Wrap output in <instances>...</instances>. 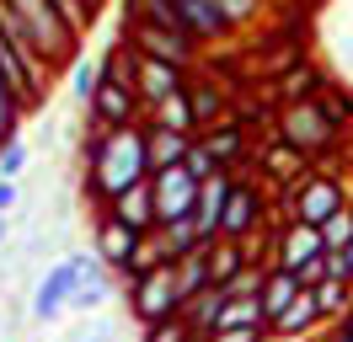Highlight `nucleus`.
<instances>
[{"label":"nucleus","instance_id":"f257e3e1","mask_svg":"<svg viewBox=\"0 0 353 342\" xmlns=\"http://www.w3.org/2000/svg\"><path fill=\"white\" fill-rule=\"evenodd\" d=\"M150 177V150H145V128L123 123V128H102L91 139V192L102 198H118L123 188L145 182Z\"/></svg>","mask_w":353,"mask_h":342},{"label":"nucleus","instance_id":"f03ea898","mask_svg":"<svg viewBox=\"0 0 353 342\" xmlns=\"http://www.w3.org/2000/svg\"><path fill=\"white\" fill-rule=\"evenodd\" d=\"M11 11H17V21H22L27 32H32V43H38V54H43V64L54 70V64H65L70 54H75V27H70L48 0H6Z\"/></svg>","mask_w":353,"mask_h":342},{"label":"nucleus","instance_id":"7ed1b4c3","mask_svg":"<svg viewBox=\"0 0 353 342\" xmlns=\"http://www.w3.org/2000/svg\"><path fill=\"white\" fill-rule=\"evenodd\" d=\"M337 139V123L327 118V107L321 102H289L284 112H279V145H289L294 155H321V150Z\"/></svg>","mask_w":353,"mask_h":342},{"label":"nucleus","instance_id":"20e7f679","mask_svg":"<svg viewBox=\"0 0 353 342\" xmlns=\"http://www.w3.org/2000/svg\"><path fill=\"white\" fill-rule=\"evenodd\" d=\"M91 123L97 128H123L134 123V81H129V59L123 54H108L102 59V86L91 97Z\"/></svg>","mask_w":353,"mask_h":342},{"label":"nucleus","instance_id":"39448f33","mask_svg":"<svg viewBox=\"0 0 353 342\" xmlns=\"http://www.w3.org/2000/svg\"><path fill=\"white\" fill-rule=\"evenodd\" d=\"M129 310L139 326H155V321H166L182 310V294H176V268L172 262H161L150 273L129 278Z\"/></svg>","mask_w":353,"mask_h":342},{"label":"nucleus","instance_id":"423d86ee","mask_svg":"<svg viewBox=\"0 0 353 342\" xmlns=\"http://www.w3.org/2000/svg\"><path fill=\"white\" fill-rule=\"evenodd\" d=\"M129 48H134V54H145V59L176 64V70H188V64L199 59V43L188 38V32H166V27L139 21V17H129Z\"/></svg>","mask_w":353,"mask_h":342},{"label":"nucleus","instance_id":"0eeeda50","mask_svg":"<svg viewBox=\"0 0 353 342\" xmlns=\"http://www.w3.org/2000/svg\"><path fill=\"white\" fill-rule=\"evenodd\" d=\"M150 192H155V225H176V219H193L199 209V182L182 166L150 171Z\"/></svg>","mask_w":353,"mask_h":342},{"label":"nucleus","instance_id":"6e6552de","mask_svg":"<svg viewBox=\"0 0 353 342\" xmlns=\"http://www.w3.org/2000/svg\"><path fill=\"white\" fill-rule=\"evenodd\" d=\"M348 203V192L337 177H321V171H305L300 182H294V219H305V225H321L332 214Z\"/></svg>","mask_w":353,"mask_h":342},{"label":"nucleus","instance_id":"1a4fd4ad","mask_svg":"<svg viewBox=\"0 0 353 342\" xmlns=\"http://www.w3.org/2000/svg\"><path fill=\"white\" fill-rule=\"evenodd\" d=\"M129 81H134V97L145 107H155L161 97H172V91H182V70L176 64H161V59H145V54H134L129 48Z\"/></svg>","mask_w":353,"mask_h":342},{"label":"nucleus","instance_id":"9d476101","mask_svg":"<svg viewBox=\"0 0 353 342\" xmlns=\"http://www.w3.org/2000/svg\"><path fill=\"white\" fill-rule=\"evenodd\" d=\"M75 283H81V268L75 262H54L43 278H38V289H32V316L38 321H59L65 316V299L75 294Z\"/></svg>","mask_w":353,"mask_h":342},{"label":"nucleus","instance_id":"9b49d317","mask_svg":"<svg viewBox=\"0 0 353 342\" xmlns=\"http://www.w3.org/2000/svg\"><path fill=\"white\" fill-rule=\"evenodd\" d=\"M316 256H327L321 230H316V225H305V219H289L284 235H279V256H273V268L300 273V268H305V262H316Z\"/></svg>","mask_w":353,"mask_h":342},{"label":"nucleus","instance_id":"f8f14e48","mask_svg":"<svg viewBox=\"0 0 353 342\" xmlns=\"http://www.w3.org/2000/svg\"><path fill=\"white\" fill-rule=\"evenodd\" d=\"M139 241H145V235H134L129 225H118V219H102V225H97V235H91V252L102 256V262H108V268H118V273H129L134 268V252H139Z\"/></svg>","mask_w":353,"mask_h":342},{"label":"nucleus","instance_id":"ddd939ff","mask_svg":"<svg viewBox=\"0 0 353 342\" xmlns=\"http://www.w3.org/2000/svg\"><path fill=\"white\" fill-rule=\"evenodd\" d=\"M0 81L17 91V102H38V91H43V70L17 54V43L6 38V27H0Z\"/></svg>","mask_w":353,"mask_h":342},{"label":"nucleus","instance_id":"4468645a","mask_svg":"<svg viewBox=\"0 0 353 342\" xmlns=\"http://www.w3.org/2000/svg\"><path fill=\"white\" fill-rule=\"evenodd\" d=\"M257 219H263V198L236 182L230 198H225V214H220V241H246V235L257 230Z\"/></svg>","mask_w":353,"mask_h":342},{"label":"nucleus","instance_id":"2eb2a0df","mask_svg":"<svg viewBox=\"0 0 353 342\" xmlns=\"http://www.w3.org/2000/svg\"><path fill=\"white\" fill-rule=\"evenodd\" d=\"M112 219L118 225H129L134 235H150L155 230V192H150V177L145 182H134V188H123L118 198H112Z\"/></svg>","mask_w":353,"mask_h":342},{"label":"nucleus","instance_id":"dca6fc26","mask_svg":"<svg viewBox=\"0 0 353 342\" xmlns=\"http://www.w3.org/2000/svg\"><path fill=\"white\" fill-rule=\"evenodd\" d=\"M230 171H220V177H209V182H199V209H193V225H199L203 241H220V214H225V198H230Z\"/></svg>","mask_w":353,"mask_h":342},{"label":"nucleus","instance_id":"f3484780","mask_svg":"<svg viewBox=\"0 0 353 342\" xmlns=\"http://www.w3.org/2000/svg\"><path fill=\"white\" fill-rule=\"evenodd\" d=\"M176 11H182V27H188L199 43H214V38H225V32H230L220 0H176Z\"/></svg>","mask_w":353,"mask_h":342},{"label":"nucleus","instance_id":"a211bd4d","mask_svg":"<svg viewBox=\"0 0 353 342\" xmlns=\"http://www.w3.org/2000/svg\"><path fill=\"white\" fill-rule=\"evenodd\" d=\"M150 112V128H172V134H188V139H199V118H193V102H188V86L172 91V97H161Z\"/></svg>","mask_w":353,"mask_h":342},{"label":"nucleus","instance_id":"6ab92c4d","mask_svg":"<svg viewBox=\"0 0 353 342\" xmlns=\"http://www.w3.org/2000/svg\"><path fill=\"white\" fill-rule=\"evenodd\" d=\"M220 310H225V294H220V289H203L199 299H182L176 316L188 321V332H193L199 342H209V337H214V326H220Z\"/></svg>","mask_w":353,"mask_h":342},{"label":"nucleus","instance_id":"aec40b11","mask_svg":"<svg viewBox=\"0 0 353 342\" xmlns=\"http://www.w3.org/2000/svg\"><path fill=\"white\" fill-rule=\"evenodd\" d=\"M294 294H300V278L294 273H284V268H268V278H263V289H257V305H263V316H268V326L284 316L289 305H294Z\"/></svg>","mask_w":353,"mask_h":342},{"label":"nucleus","instance_id":"412c9836","mask_svg":"<svg viewBox=\"0 0 353 342\" xmlns=\"http://www.w3.org/2000/svg\"><path fill=\"white\" fill-rule=\"evenodd\" d=\"M176 294L182 299H199L203 289H214V278H209V241L203 246H193L188 256H176Z\"/></svg>","mask_w":353,"mask_h":342},{"label":"nucleus","instance_id":"4be33fe9","mask_svg":"<svg viewBox=\"0 0 353 342\" xmlns=\"http://www.w3.org/2000/svg\"><path fill=\"white\" fill-rule=\"evenodd\" d=\"M145 150H150V171H166V166H182L193 139L188 134H172V128H150L145 123Z\"/></svg>","mask_w":353,"mask_h":342},{"label":"nucleus","instance_id":"5701e85b","mask_svg":"<svg viewBox=\"0 0 353 342\" xmlns=\"http://www.w3.org/2000/svg\"><path fill=\"white\" fill-rule=\"evenodd\" d=\"M316 326H321V310H316V289H300V294H294V305H289V310L273 321L268 332H279V337H305V332H316Z\"/></svg>","mask_w":353,"mask_h":342},{"label":"nucleus","instance_id":"b1692460","mask_svg":"<svg viewBox=\"0 0 353 342\" xmlns=\"http://www.w3.org/2000/svg\"><path fill=\"white\" fill-rule=\"evenodd\" d=\"M241 268H252L241 241H209V278H214V289H225Z\"/></svg>","mask_w":353,"mask_h":342},{"label":"nucleus","instance_id":"393cba45","mask_svg":"<svg viewBox=\"0 0 353 342\" xmlns=\"http://www.w3.org/2000/svg\"><path fill=\"white\" fill-rule=\"evenodd\" d=\"M155 246H161V256L166 262H176V256H188L193 246H203V235H199V225L193 219H176V225H155Z\"/></svg>","mask_w":353,"mask_h":342},{"label":"nucleus","instance_id":"a878e982","mask_svg":"<svg viewBox=\"0 0 353 342\" xmlns=\"http://www.w3.org/2000/svg\"><path fill=\"white\" fill-rule=\"evenodd\" d=\"M203 139V150L220 161V166H230L236 155H241V145H246V128L241 123H225V128H214V134H199Z\"/></svg>","mask_w":353,"mask_h":342},{"label":"nucleus","instance_id":"bb28decb","mask_svg":"<svg viewBox=\"0 0 353 342\" xmlns=\"http://www.w3.org/2000/svg\"><path fill=\"white\" fill-rule=\"evenodd\" d=\"M348 305H353V283H337V278H321V283H316V310H321V321L348 316Z\"/></svg>","mask_w":353,"mask_h":342},{"label":"nucleus","instance_id":"cd10ccee","mask_svg":"<svg viewBox=\"0 0 353 342\" xmlns=\"http://www.w3.org/2000/svg\"><path fill=\"white\" fill-rule=\"evenodd\" d=\"M225 326H268L263 305H257V294H246V299H225L220 326H214V332H225Z\"/></svg>","mask_w":353,"mask_h":342},{"label":"nucleus","instance_id":"c85d7f7f","mask_svg":"<svg viewBox=\"0 0 353 342\" xmlns=\"http://www.w3.org/2000/svg\"><path fill=\"white\" fill-rule=\"evenodd\" d=\"M108 299H112V278L108 283H75V294L65 299V310L70 316H91V310H102Z\"/></svg>","mask_w":353,"mask_h":342},{"label":"nucleus","instance_id":"c756f323","mask_svg":"<svg viewBox=\"0 0 353 342\" xmlns=\"http://www.w3.org/2000/svg\"><path fill=\"white\" fill-rule=\"evenodd\" d=\"M316 230H321V246H327V252H348V241H353V209L343 203V209L332 214V219H321Z\"/></svg>","mask_w":353,"mask_h":342},{"label":"nucleus","instance_id":"7c9ffc66","mask_svg":"<svg viewBox=\"0 0 353 342\" xmlns=\"http://www.w3.org/2000/svg\"><path fill=\"white\" fill-rule=\"evenodd\" d=\"M188 102H193V118H199V128H203L225 107V97H220V86H209V81H188Z\"/></svg>","mask_w":353,"mask_h":342},{"label":"nucleus","instance_id":"2f4dec72","mask_svg":"<svg viewBox=\"0 0 353 342\" xmlns=\"http://www.w3.org/2000/svg\"><path fill=\"white\" fill-rule=\"evenodd\" d=\"M300 166H305V155H294L289 145H273V150H268V171H273L279 182H300V177H305Z\"/></svg>","mask_w":353,"mask_h":342},{"label":"nucleus","instance_id":"473e14b6","mask_svg":"<svg viewBox=\"0 0 353 342\" xmlns=\"http://www.w3.org/2000/svg\"><path fill=\"white\" fill-rule=\"evenodd\" d=\"M182 171H188V177H193V182H209V177H220V161H214V155H209V150H203V139H193V150H188V161H182Z\"/></svg>","mask_w":353,"mask_h":342},{"label":"nucleus","instance_id":"72a5a7b5","mask_svg":"<svg viewBox=\"0 0 353 342\" xmlns=\"http://www.w3.org/2000/svg\"><path fill=\"white\" fill-rule=\"evenodd\" d=\"M145 342H199V337L188 332L182 316H166V321H155V326H145Z\"/></svg>","mask_w":353,"mask_h":342},{"label":"nucleus","instance_id":"f704fd0d","mask_svg":"<svg viewBox=\"0 0 353 342\" xmlns=\"http://www.w3.org/2000/svg\"><path fill=\"white\" fill-rule=\"evenodd\" d=\"M48 6H54V11H59L70 27H75V32H86L91 17H97V6H91V0H48Z\"/></svg>","mask_w":353,"mask_h":342},{"label":"nucleus","instance_id":"c9c22d12","mask_svg":"<svg viewBox=\"0 0 353 342\" xmlns=\"http://www.w3.org/2000/svg\"><path fill=\"white\" fill-rule=\"evenodd\" d=\"M97 86H102V64L81 59V64H75V97H81V102H91V97H97Z\"/></svg>","mask_w":353,"mask_h":342},{"label":"nucleus","instance_id":"e433bc0d","mask_svg":"<svg viewBox=\"0 0 353 342\" xmlns=\"http://www.w3.org/2000/svg\"><path fill=\"white\" fill-rule=\"evenodd\" d=\"M22 171H27V145H22V139L0 145V177H11V182H17Z\"/></svg>","mask_w":353,"mask_h":342},{"label":"nucleus","instance_id":"4c0bfd02","mask_svg":"<svg viewBox=\"0 0 353 342\" xmlns=\"http://www.w3.org/2000/svg\"><path fill=\"white\" fill-rule=\"evenodd\" d=\"M220 11L230 27H241V21H252L257 11H263V0H220Z\"/></svg>","mask_w":353,"mask_h":342},{"label":"nucleus","instance_id":"58836bf2","mask_svg":"<svg viewBox=\"0 0 353 342\" xmlns=\"http://www.w3.org/2000/svg\"><path fill=\"white\" fill-rule=\"evenodd\" d=\"M310 81H316L310 70H289V75H284V86H279V91H284L289 102H305V97H310Z\"/></svg>","mask_w":353,"mask_h":342},{"label":"nucleus","instance_id":"ea45409f","mask_svg":"<svg viewBox=\"0 0 353 342\" xmlns=\"http://www.w3.org/2000/svg\"><path fill=\"white\" fill-rule=\"evenodd\" d=\"M209 342H268V326H225Z\"/></svg>","mask_w":353,"mask_h":342},{"label":"nucleus","instance_id":"a19ab883","mask_svg":"<svg viewBox=\"0 0 353 342\" xmlns=\"http://www.w3.org/2000/svg\"><path fill=\"white\" fill-rule=\"evenodd\" d=\"M17 198H22V192H17V182H11V177H0V214L17 209Z\"/></svg>","mask_w":353,"mask_h":342},{"label":"nucleus","instance_id":"79ce46f5","mask_svg":"<svg viewBox=\"0 0 353 342\" xmlns=\"http://www.w3.org/2000/svg\"><path fill=\"white\" fill-rule=\"evenodd\" d=\"M332 342H353V305H348V316H343V326L332 332Z\"/></svg>","mask_w":353,"mask_h":342},{"label":"nucleus","instance_id":"37998d69","mask_svg":"<svg viewBox=\"0 0 353 342\" xmlns=\"http://www.w3.org/2000/svg\"><path fill=\"white\" fill-rule=\"evenodd\" d=\"M6 235H11V214H0V246H6Z\"/></svg>","mask_w":353,"mask_h":342},{"label":"nucleus","instance_id":"c03bdc74","mask_svg":"<svg viewBox=\"0 0 353 342\" xmlns=\"http://www.w3.org/2000/svg\"><path fill=\"white\" fill-rule=\"evenodd\" d=\"M343 256H348V273H353V241H348V252H343Z\"/></svg>","mask_w":353,"mask_h":342},{"label":"nucleus","instance_id":"a18cd8bd","mask_svg":"<svg viewBox=\"0 0 353 342\" xmlns=\"http://www.w3.org/2000/svg\"><path fill=\"white\" fill-rule=\"evenodd\" d=\"M91 6H97V0H91Z\"/></svg>","mask_w":353,"mask_h":342}]
</instances>
